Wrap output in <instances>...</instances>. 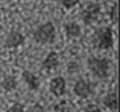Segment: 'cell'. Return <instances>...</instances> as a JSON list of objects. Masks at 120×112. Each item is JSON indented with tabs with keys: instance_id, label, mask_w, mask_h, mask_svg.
Here are the masks:
<instances>
[{
	"instance_id": "obj_1",
	"label": "cell",
	"mask_w": 120,
	"mask_h": 112,
	"mask_svg": "<svg viewBox=\"0 0 120 112\" xmlns=\"http://www.w3.org/2000/svg\"><path fill=\"white\" fill-rule=\"evenodd\" d=\"M87 67L90 70L91 76L99 80H105L109 77L111 73V61L108 58H100V56H90L87 61Z\"/></svg>"
},
{
	"instance_id": "obj_2",
	"label": "cell",
	"mask_w": 120,
	"mask_h": 112,
	"mask_svg": "<svg viewBox=\"0 0 120 112\" xmlns=\"http://www.w3.org/2000/svg\"><path fill=\"white\" fill-rule=\"evenodd\" d=\"M91 42H93V47L97 49V50H109V49H112V46H114V33H112V29L109 26L99 27L93 33Z\"/></svg>"
},
{
	"instance_id": "obj_3",
	"label": "cell",
	"mask_w": 120,
	"mask_h": 112,
	"mask_svg": "<svg viewBox=\"0 0 120 112\" xmlns=\"http://www.w3.org/2000/svg\"><path fill=\"white\" fill-rule=\"evenodd\" d=\"M34 39L35 42H38L41 46H47V44H52L56 38V27L53 23L50 21H46V23L40 24L35 30H34Z\"/></svg>"
},
{
	"instance_id": "obj_4",
	"label": "cell",
	"mask_w": 120,
	"mask_h": 112,
	"mask_svg": "<svg viewBox=\"0 0 120 112\" xmlns=\"http://www.w3.org/2000/svg\"><path fill=\"white\" fill-rule=\"evenodd\" d=\"M100 15H102V6H100V3L90 2L82 8L79 17L85 26H93V24H96L99 21Z\"/></svg>"
},
{
	"instance_id": "obj_5",
	"label": "cell",
	"mask_w": 120,
	"mask_h": 112,
	"mask_svg": "<svg viewBox=\"0 0 120 112\" xmlns=\"http://www.w3.org/2000/svg\"><path fill=\"white\" fill-rule=\"evenodd\" d=\"M73 92H75L76 97H79V98L84 100V98H88V97L93 95L94 85L87 79H79V80H76V83L73 85Z\"/></svg>"
},
{
	"instance_id": "obj_6",
	"label": "cell",
	"mask_w": 120,
	"mask_h": 112,
	"mask_svg": "<svg viewBox=\"0 0 120 112\" xmlns=\"http://www.w3.org/2000/svg\"><path fill=\"white\" fill-rule=\"evenodd\" d=\"M26 36L20 30H11L5 38V47L6 49H18L24 44Z\"/></svg>"
},
{
	"instance_id": "obj_7",
	"label": "cell",
	"mask_w": 120,
	"mask_h": 112,
	"mask_svg": "<svg viewBox=\"0 0 120 112\" xmlns=\"http://www.w3.org/2000/svg\"><path fill=\"white\" fill-rule=\"evenodd\" d=\"M49 89H50V92H52V95H55V97H62V95L65 94V91H67V82H65V79L62 76H56L50 80Z\"/></svg>"
},
{
	"instance_id": "obj_8",
	"label": "cell",
	"mask_w": 120,
	"mask_h": 112,
	"mask_svg": "<svg viewBox=\"0 0 120 112\" xmlns=\"http://www.w3.org/2000/svg\"><path fill=\"white\" fill-rule=\"evenodd\" d=\"M58 67H59V56L56 52H49V53L44 56V59L41 61V68L44 71H47V73L56 70Z\"/></svg>"
},
{
	"instance_id": "obj_9",
	"label": "cell",
	"mask_w": 120,
	"mask_h": 112,
	"mask_svg": "<svg viewBox=\"0 0 120 112\" xmlns=\"http://www.w3.org/2000/svg\"><path fill=\"white\" fill-rule=\"evenodd\" d=\"M23 80L26 83V86L30 89V91H38L41 86V80L37 74H34L32 71H23Z\"/></svg>"
},
{
	"instance_id": "obj_10",
	"label": "cell",
	"mask_w": 120,
	"mask_h": 112,
	"mask_svg": "<svg viewBox=\"0 0 120 112\" xmlns=\"http://www.w3.org/2000/svg\"><path fill=\"white\" fill-rule=\"evenodd\" d=\"M64 32H65V36H67L68 39H78L82 35L81 24L76 23V21H68L64 26Z\"/></svg>"
},
{
	"instance_id": "obj_11",
	"label": "cell",
	"mask_w": 120,
	"mask_h": 112,
	"mask_svg": "<svg viewBox=\"0 0 120 112\" xmlns=\"http://www.w3.org/2000/svg\"><path fill=\"white\" fill-rule=\"evenodd\" d=\"M102 105L105 109L111 111V112H117L119 109V100H117V92L116 91H111L102 98Z\"/></svg>"
},
{
	"instance_id": "obj_12",
	"label": "cell",
	"mask_w": 120,
	"mask_h": 112,
	"mask_svg": "<svg viewBox=\"0 0 120 112\" xmlns=\"http://www.w3.org/2000/svg\"><path fill=\"white\" fill-rule=\"evenodd\" d=\"M17 85H18V82H17V77H15L14 74H8V76H5V77H3V80L0 82L2 89H3V91H6V92L14 91V89L17 88Z\"/></svg>"
},
{
	"instance_id": "obj_13",
	"label": "cell",
	"mask_w": 120,
	"mask_h": 112,
	"mask_svg": "<svg viewBox=\"0 0 120 112\" xmlns=\"http://www.w3.org/2000/svg\"><path fill=\"white\" fill-rule=\"evenodd\" d=\"M53 111L55 112H71V106L67 100H59L58 103L55 105Z\"/></svg>"
},
{
	"instance_id": "obj_14",
	"label": "cell",
	"mask_w": 120,
	"mask_h": 112,
	"mask_svg": "<svg viewBox=\"0 0 120 112\" xmlns=\"http://www.w3.org/2000/svg\"><path fill=\"white\" fill-rule=\"evenodd\" d=\"M6 112H26V108H24V105L20 103V102H14V103H11L8 106Z\"/></svg>"
},
{
	"instance_id": "obj_15",
	"label": "cell",
	"mask_w": 120,
	"mask_h": 112,
	"mask_svg": "<svg viewBox=\"0 0 120 112\" xmlns=\"http://www.w3.org/2000/svg\"><path fill=\"white\" fill-rule=\"evenodd\" d=\"M59 3H61V6L64 9L71 11L73 8H76V6L79 5V0H59Z\"/></svg>"
},
{
	"instance_id": "obj_16",
	"label": "cell",
	"mask_w": 120,
	"mask_h": 112,
	"mask_svg": "<svg viewBox=\"0 0 120 112\" xmlns=\"http://www.w3.org/2000/svg\"><path fill=\"white\" fill-rule=\"evenodd\" d=\"M67 71H68L70 74H76V73H79V71H81V65H79V62H76V61L68 62V64H67Z\"/></svg>"
},
{
	"instance_id": "obj_17",
	"label": "cell",
	"mask_w": 120,
	"mask_h": 112,
	"mask_svg": "<svg viewBox=\"0 0 120 112\" xmlns=\"http://www.w3.org/2000/svg\"><path fill=\"white\" fill-rule=\"evenodd\" d=\"M109 20H111L112 24L117 23V3H114L109 9Z\"/></svg>"
},
{
	"instance_id": "obj_18",
	"label": "cell",
	"mask_w": 120,
	"mask_h": 112,
	"mask_svg": "<svg viewBox=\"0 0 120 112\" xmlns=\"http://www.w3.org/2000/svg\"><path fill=\"white\" fill-rule=\"evenodd\" d=\"M82 112H103V111L100 109L97 105H88V106H85L84 109H82Z\"/></svg>"
},
{
	"instance_id": "obj_19",
	"label": "cell",
	"mask_w": 120,
	"mask_h": 112,
	"mask_svg": "<svg viewBox=\"0 0 120 112\" xmlns=\"http://www.w3.org/2000/svg\"><path fill=\"white\" fill-rule=\"evenodd\" d=\"M27 112H46V109H44L40 103H35V105H32V106L29 108V111H27Z\"/></svg>"
},
{
	"instance_id": "obj_20",
	"label": "cell",
	"mask_w": 120,
	"mask_h": 112,
	"mask_svg": "<svg viewBox=\"0 0 120 112\" xmlns=\"http://www.w3.org/2000/svg\"><path fill=\"white\" fill-rule=\"evenodd\" d=\"M2 30H3V27H2V24H0V33H2Z\"/></svg>"
},
{
	"instance_id": "obj_21",
	"label": "cell",
	"mask_w": 120,
	"mask_h": 112,
	"mask_svg": "<svg viewBox=\"0 0 120 112\" xmlns=\"http://www.w3.org/2000/svg\"><path fill=\"white\" fill-rule=\"evenodd\" d=\"M18 2H23V0H18Z\"/></svg>"
}]
</instances>
